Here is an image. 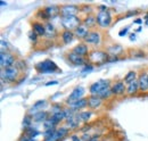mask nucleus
<instances>
[{
    "label": "nucleus",
    "mask_w": 148,
    "mask_h": 141,
    "mask_svg": "<svg viewBox=\"0 0 148 141\" xmlns=\"http://www.w3.org/2000/svg\"><path fill=\"white\" fill-rule=\"evenodd\" d=\"M128 31H129V27H125L124 30H122V31H120V33H119V34L121 35V36H122V35H125V34H127V33H128Z\"/></svg>",
    "instance_id": "35"
},
{
    "label": "nucleus",
    "mask_w": 148,
    "mask_h": 141,
    "mask_svg": "<svg viewBox=\"0 0 148 141\" xmlns=\"http://www.w3.org/2000/svg\"><path fill=\"white\" fill-rule=\"evenodd\" d=\"M18 141H36V139H32V138H30V137H27V136H24V137H22Z\"/></svg>",
    "instance_id": "34"
},
{
    "label": "nucleus",
    "mask_w": 148,
    "mask_h": 141,
    "mask_svg": "<svg viewBox=\"0 0 148 141\" xmlns=\"http://www.w3.org/2000/svg\"><path fill=\"white\" fill-rule=\"evenodd\" d=\"M36 70H38V73H54L58 70V67L53 60L46 59L43 62L38 63L36 65Z\"/></svg>",
    "instance_id": "3"
},
{
    "label": "nucleus",
    "mask_w": 148,
    "mask_h": 141,
    "mask_svg": "<svg viewBox=\"0 0 148 141\" xmlns=\"http://www.w3.org/2000/svg\"><path fill=\"white\" fill-rule=\"evenodd\" d=\"M67 59L70 60L71 64H73V65H75V66H82V65L86 64V59H84V57H82V56L75 53L74 51H71V53H67Z\"/></svg>",
    "instance_id": "11"
},
{
    "label": "nucleus",
    "mask_w": 148,
    "mask_h": 141,
    "mask_svg": "<svg viewBox=\"0 0 148 141\" xmlns=\"http://www.w3.org/2000/svg\"><path fill=\"white\" fill-rule=\"evenodd\" d=\"M31 118H32V117H30V116H26V117L24 118V121H23V125H24V127H25V129L30 127V124L33 122Z\"/></svg>",
    "instance_id": "31"
},
{
    "label": "nucleus",
    "mask_w": 148,
    "mask_h": 141,
    "mask_svg": "<svg viewBox=\"0 0 148 141\" xmlns=\"http://www.w3.org/2000/svg\"><path fill=\"white\" fill-rule=\"evenodd\" d=\"M25 136L32 138V139H36V137L39 136V132H38L36 129H32V127H27L26 131H25Z\"/></svg>",
    "instance_id": "29"
},
{
    "label": "nucleus",
    "mask_w": 148,
    "mask_h": 141,
    "mask_svg": "<svg viewBox=\"0 0 148 141\" xmlns=\"http://www.w3.org/2000/svg\"><path fill=\"white\" fill-rule=\"evenodd\" d=\"M111 89H112V93L115 94V96H122V94H124L127 92V87H125L124 81H117V82H115L111 87Z\"/></svg>",
    "instance_id": "12"
},
{
    "label": "nucleus",
    "mask_w": 148,
    "mask_h": 141,
    "mask_svg": "<svg viewBox=\"0 0 148 141\" xmlns=\"http://www.w3.org/2000/svg\"><path fill=\"white\" fill-rule=\"evenodd\" d=\"M139 91V83H138V80L131 82L129 84H127V93L132 96V94H136L137 92Z\"/></svg>",
    "instance_id": "22"
},
{
    "label": "nucleus",
    "mask_w": 148,
    "mask_h": 141,
    "mask_svg": "<svg viewBox=\"0 0 148 141\" xmlns=\"http://www.w3.org/2000/svg\"><path fill=\"white\" fill-rule=\"evenodd\" d=\"M74 36H75V34H74V32H72V31H65L64 30L62 32V40H63V42L65 44H70L74 40Z\"/></svg>",
    "instance_id": "21"
},
{
    "label": "nucleus",
    "mask_w": 148,
    "mask_h": 141,
    "mask_svg": "<svg viewBox=\"0 0 148 141\" xmlns=\"http://www.w3.org/2000/svg\"><path fill=\"white\" fill-rule=\"evenodd\" d=\"M111 84H110V81L108 80H99L97 82L92 83L89 88V91H90V94L91 96H97L100 91H103L104 89L110 88Z\"/></svg>",
    "instance_id": "6"
},
{
    "label": "nucleus",
    "mask_w": 148,
    "mask_h": 141,
    "mask_svg": "<svg viewBox=\"0 0 148 141\" xmlns=\"http://www.w3.org/2000/svg\"><path fill=\"white\" fill-rule=\"evenodd\" d=\"M88 29H89V27H87L84 24H81V25L74 31V34H75L76 38H79V39H83V40H84L86 36L88 35V33L90 32Z\"/></svg>",
    "instance_id": "17"
},
{
    "label": "nucleus",
    "mask_w": 148,
    "mask_h": 141,
    "mask_svg": "<svg viewBox=\"0 0 148 141\" xmlns=\"http://www.w3.org/2000/svg\"><path fill=\"white\" fill-rule=\"evenodd\" d=\"M89 141H100V140H99V138H91Z\"/></svg>",
    "instance_id": "38"
},
{
    "label": "nucleus",
    "mask_w": 148,
    "mask_h": 141,
    "mask_svg": "<svg viewBox=\"0 0 148 141\" xmlns=\"http://www.w3.org/2000/svg\"><path fill=\"white\" fill-rule=\"evenodd\" d=\"M96 23H97V19H96V17L91 16V15L87 16V17L84 18V21H83V24H84L87 27H91Z\"/></svg>",
    "instance_id": "28"
},
{
    "label": "nucleus",
    "mask_w": 148,
    "mask_h": 141,
    "mask_svg": "<svg viewBox=\"0 0 148 141\" xmlns=\"http://www.w3.org/2000/svg\"><path fill=\"white\" fill-rule=\"evenodd\" d=\"M103 104V99L98 96H90L88 98V106L91 108V109H97L99 108Z\"/></svg>",
    "instance_id": "15"
},
{
    "label": "nucleus",
    "mask_w": 148,
    "mask_h": 141,
    "mask_svg": "<svg viewBox=\"0 0 148 141\" xmlns=\"http://www.w3.org/2000/svg\"><path fill=\"white\" fill-rule=\"evenodd\" d=\"M14 66H15L18 70H24V68H25V62H23V60H17V62L15 63Z\"/></svg>",
    "instance_id": "30"
},
{
    "label": "nucleus",
    "mask_w": 148,
    "mask_h": 141,
    "mask_svg": "<svg viewBox=\"0 0 148 141\" xmlns=\"http://www.w3.org/2000/svg\"><path fill=\"white\" fill-rule=\"evenodd\" d=\"M8 50V43L5 41V39H1V53H7Z\"/></svg>",
    "instance_id": "32"
},
{
    "label": "nucleus",
    "mask_w": 148,
    "mask_h": 141,
    "mask_svg": "<svg viewBox=\"0 0 148 141\" xmlns=\"http://www.w3.org/2000/svg\"><path fill=\"white\" fill-rule=\"evenodd\" d=\"M96 19H97V24H98L100 27H104V29L108 27L112 24V21H113V19H112L111 13H110L107 9H105V10H99L98 14H97V16H96Z\"/></svg>",
    "instance_id": "2"
},
{
    "label": "nucleus",
    "mask_w": 148,
    "mask_h": 141,
    "mask_svg": "<svg viewBox=\"0 0 148 141\" xmlns=\"http://www.w3.org/2000/svg\"><path fill=\"white\" fill-rule=\"evenodd\" d=\"M84 41L89 44H93V46H99L101 42V34L98 31H90L88 35L86 36Z\"/></svg>",
    "instance_id": "9"
},
{
    "label": "nucleus",
    "mask_w": 148,
    "mask_h": 141,
    "mask_svg": "<svg viewBox=\"0 0 148 141\" xmlns=\"http://www.w3.org/2000/svg\"><path fill=\"white\" fill-rule=\"evenodd\" d=\"M108 59V55L105 51L101 50H93L91 53H89V62L92 64H103L105 62H107Z\"/></svg>",
    "instance_id": "5"
},
{
    "label": "nucleus",
    "mask_w": 148,
    "mask_h": 141,
    "mask_svg": "<svg viewBox=\"0 0 148 141\" xmlns=\"http://www.w3.org/2000/svg\"><path fill=\"white\" fill-rule=\"evenodd\" d=\"M32 27H33V31H34L38 35L42 36V35L46 34V25H43L42 23L34 22V23H32Z\"/></svg>",
    "instance_id": "20"
},
{
    "label": "nucleus",
    "mask_w": 148,
    "mask_h": 141,
    "mask_svg": "<svg viewBox=\"0 0 148 141\" xmlns=\"http://www.w3.org/2000/svg\"><path fill=\"white\" fill-rule=\"evenodd\" d=\"M77 13H79V7L75 6V5H65V6L60 7V15H62V17L76 16Z\"/></svg>",
    "instance_id": "10"
},
{
    "label": "nucleus",
    "mask_w": 148,
    "mask_h": 141,
    "mask_svg": "<svg viewBox=\"0 0 148 141\" xmlns=\"http://www.w3.org/2000/svg\"><path fill=\"white\" fill-rule=\"evenodd\" d=\"M147 24H148V21H147Z\"/></svg>",
    "instance_id": "40"
},
{
    "label": "nucleus",
    "mask_w": 148,
    "mask_h": 141,
    "mask_svg": "<svg viewBox=\"0 0 148 141\" xmlns=\"http://www.w3.org/2000/svg\"><path fill=\"white\" fill-rule=\"evenodd\" d=\"M131 40H136V35L131 34Z\"/></svg>",
    "instance_id": "39"
},
{
    "label": "nucleus",
    "mask_w": 148,
    "mask_h": 141,
    "mask_svg": "<svg viewBox=\"0 0 148 141\" xmlns=\"http://www.w3.org/2000/svg\"><path fill=\"white\" fill-rule=\"evenodd\" d=\"M71 141H81V139L77 136H72L71 137Z\"/></svg>",
    "instance_id": "37"
},
{
    "label": "nucleus",
    "mask_w": 148,
    "mask_h": 141,
    "mask_svg": "<svg viewBox=\"0 0 148 141\" xmlns=\"http://www.w3.org/2000/svg\"><path fill=\"white\" fill-rule=\"evenodd\" d=\"M29 38H30V40L31 41H33V42H37L38 40V34L34 32V31H31L30 32V34H29Z\"/></svg>",
    "instance_id": "33"
},
{
    "label": "nucleus",
    "mask_w": 148,
    "mask_h": 141,
    "mask_svg": "<svg viewBox=\"0 0 148 141\" xmlns=\"http://www.w3.org/2000/svg\"><path fill=\"white\" fill-rule=\"evenodd\" d=\"M87 105H88V99H87V98H81V99L74 101V103H72L71 105H69V106H70V108H72L75 112H77V110L84 108Z\"/></svg>",
    "instance_id": "18"
},
{
    "label": "nucleus",
    "mask_w": 148,
    "mask_h": 141,
    "mask_svg": "<svg viewBox=\"0 0 148 141\" xmlns=\"http://www.w3.org/2000/svg\"><path fill=\"white\" fill-rule=\"evenodd\" d=\"M56 34V29L55 26L50 23V22H48L47 24H46V36L47 38H54Z\"/></svg>",
    "instance_id": "24"
},
{
    "label": "nucleus",
    "mask_w": 148,
    "mask_h": 141,
    "mask_svg": "<svg viewBox=\"0 0 148 141\" xmlns=\"http://www.w3.org/2000/svg\"><path fill=\"white\" fill-rule=\"evenodd\" d=\"M15 57L9 53H0V65H1V70L12 67L15 65Z\"/></svg>",
    "instance_id": "7"
},
{
    "label": "nucleus",
    "mask_w": 148,
    "mask_h": 141,
    "mask_svg": "<svg viewBox=\"0 0 148 141\" xmlns=\"http://www.w3.org/2000/svg\"><path fill=\"white\" fill-rule=\"evenodd\" d=\"M72 51H74L77 55H80V56H82V57H84L87 53H89V49H88V46L86 43H79V44H76L74 47Z\"/></svg>",
    "instance_id": "19"
},
{
    "label": "nucleus",
    "mask_w": 148,
    "mask_h": 141,
    "mask_svg": "<svg viewBox=\"0 0 148 141\" xmlns=\"http://www.w3.org/2000/svg\"><path fill=\"white\" fill-rule=\"evenodd\" d=\"M111 87H112V86H111ZM111 87H110V88L104 89V90H103V91H100V92H99L97 96H98V97H100L103 100H104V99H107V98H110L112 94H113V93H112Z\"/></svg>",
    "instance_id": "27"
},
{
    "label": "nucleus",
    "mask_w": 148,
    "mask_h": 141,
    "mask_svg": "<svg viewBox=\"0 0 148 141\" xmlns=\"http://www.w3.org/2000/svg\"><path fill=\"white\" fill-rule=\"evenodd\" d=\"M60 24L63 29H65V31L74 32L81 25V19L77 16H66V17H62Z\"/></svg>",
    "instance_id": "1"
},
{
    "label": "nucleus",
    "mask_w": 148,
    "mask_h": 141,
    "mask_svg": "<svg viewBox=\"0 0 148 141\" xmlns=\"http://www.w3.org/2000/svg\"><path fill=\"white\" fill-rule=\"evenodd\" d=\"M69 133V129L67 127H65V126H63V127H58V129H56L55 133H54V136L49 139V140L51 141H59L60 139H63L66 134Z\"/></svg>",
    "instance_id": "14"
},
{
    "label": "nucleus",
    "mask_w": 148,
    "mask_h": 141,
    "mask_svg": "<svg viewBox=\"0 0 148 141\" xmlns=\"http://www.w3.org/2000/svg\"><path fill=\"white\" fill-rule=\"evenodd\" d=\"M48 118H49V114L46 110H40V112L36 113L34 115H32V121L33 122H42V123H45Z\"/></svg>",
    "instance_id": "16"
},
{
    "label": "nucleus",
    "mask_w": 148,
    "mask_h": 141,
    "mask_svg": "<svg viewBox=\"0 0 148 141\" xmlns=\"http://www.w3.org/2000/svg\"><path fill=\"white\" fill-rule=\"evenodd\" d=\"M147 73H148V72H147Z\"/></svg>",
    "instance_id": "41"
},
{
    "label": "nucleus",
    "mask_w": 148,
    "mask_h": 141,
    "mask_svg": "<svg viewBox=\"0 0 148 141\" xmlns=\"http://www.w3.org/2000/svg\"><path fill=\"white\" fill-rule=\"evenodd\" d=\"M91 115H92V113L90 110H83V112L76 113V116H77V118H79L80 122H88L90 120Z\"/></svg>",
    "instance_id": "23"
},
{
    "label": "nucleus",
    "mask_w": 148,
    "mask_h": 141,
    "mask_svg": "<svg viewBox=\"0 0 148 141\" xmlns=\"http://www.w3.org/2000/svg\"><path fill=\"white\" fill-rule=\"evenodd\" d=\"M138 83H139V91L146 92L148 90V73L143 72L139 77H138Z\"/></svg>",
    "instance_id": "13"
},
{
    "label": "nucleus",
    "mask_w": 148,
    "mask_h": 141,
    "mask_svg": "<svg viewBox=\"0 0 148 141\" xmlns=\"http://www.w3.org/2000/svg\"><path fill=\"white\" fill-rule=\"evenodd\" d=\"M84 92H86V90H84L83 87H81V86H79V87L74 88L73 91L70 93V96H69L67 100H66V104H67V105H71V104L74 103V101H76V100H79V99L83 98Z\"/></svg>",
    "instance_id": "8"
},
{
    "label": "nucleus",
    "mask_w": 148,
    "mask_h": 141,
    "mask_svg": "<svg viewBox=\"0 0 148 141\" xmlns=\"http://www.w3.org/2000/svg\"><path fill=\"white\" fill-rule=\"evenodd\" d=\"M56 84H58V81H49L46 86H56Z\"/></svg>",
    "instance_id": "36"
},
{
    "label": "nucleus",
    "mask_w": 148,
    "mask_h": 141,
    "mask_svg": "<svg viewBox=\"0 0 148 141\" xmlns=\"http://www.w3.org/2000/svg\"><path fill=\"white\" fill-rule=\"evenodd\" d=\"M45 10H46V13H47L50 17H53L54 15L60 13V8H58L57 6H48V7L45 8Z\"/></svg>",
    "instance_id": "25"
},
{
    "label": "nucleus",
    "mask_w": 148,
    "mask_h": 141,
    "mask_svg": "<svg viewBox=\"0 0 148 141\" xmlns=\"http://www.w3.org/2000/svg\"><path fill=\"white\" fill-rule=\"evenodd\" d=\"M18 75H19V70L15 66H12V67L1 70V80L2 81L6 80L8 82H15L17 80Z\"/></svg>",
    "instance_id": "4"
},
{
    "label": "nucleus",
    "mask_w": 148,
    "mask_h": 141,
    "mask_svg": "<svg viewBox=\"0 0 148 141\" xmlns=\"http://www.w3.org/2000/svg\"><path fill=\"white\" fill-rule=\"evenodd\" d=\"M136 80H137V73L134 70H130L129 73L125 75V77H124V83L129 84V83L136 81Z\"/></svg>",
    "instance_id": "26"
}]
</instances>
